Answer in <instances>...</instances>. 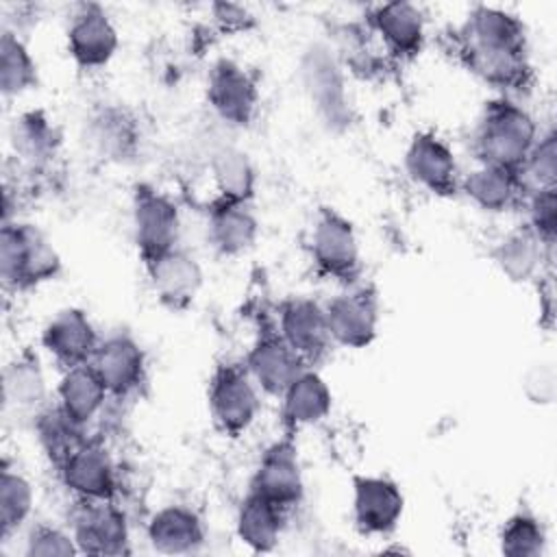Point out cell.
<instances>
[{"mask_svg": "<svg viewBox=\"0 0 557 557\" xmlns=\"http://www.w3.org/2000/svg\"><path fill=\"white\" fill-rule=\"evenodd\" d=\"M537 137L533 115L509 96H500L485 102L472 133V152L476 163L518 172Z\"/></svg>", "mask_w": 557, "mask_h": 557, "instance_id": "6da1fadb", "label": "cell"}, {"mask_svg": "<svg viewBox=\"0 0 557 557\" xmlns=\"http://www.w3.org/2000/svg\"><path fill=\"white\" fill-rule=\"evenodd\" d=\"M61 274V257L35 224L11 220L0 228V278L7 289L26 292Z\"/></svg>", "mask_w": 557, "mask_h": 557, "instance_id": "7a4b0ae2", "label": "cell"}, {"mask_svg": "<svg viewBox=\"0 0 557 557\" xmlns=\"http://www.w3.org/2000/svg\"><path fill=\"white\" fill-rule=\"evenodd\" d=\"M309 255L315 270L346 287L361 276V250L355 226L331 207H320L309 231Z\"/></svg>", "mask_w": 557, "mask_h": 557, "instance_id": "3957f363", "label": "cell"}, {"mask_svg": "<svg viewBox=\"0 0 557 557\" xmlns=\"http://www.w3.org/2000/svg\"><path fill=\"white\" fill-rule=\"evenodd\" d=\"M244 363H218L209 376L207 405L215 429L226 437L244 435L257 420L261 396Z\"/></svg>", "mask_w": 557, "mask_h": 557, "instance_id": "277c9868", "label": "cell"}, {"mask_svg": "<svg viewBox=\"0 0 557 557\" xmlns=\"http://www.w3.org/2000/svg\"><path fill=\"white\" fill-rule=\"evenodd\" d=\"M133 239L141 261H150L178 246L181 211L172 196L150 183H135L131 194Z\"/></svg>", "mask_w": 557, "mask_h": 557, "instance_id": "5b68a950", "label": "cell"}, {"mask_svg": "<svg viewBox=\"0 0 557 557\" xmlns=\"http://www.w3.org/2000/svg\"><path fill=\"white\" fill-rule=\"evenodd\" d=\"M257 76L235 59H218L207 74V102L211 111L233 128H246L259 111Z\"/></svg>", "mask_w": 557, "mask_h": 557, "instance_id": "8992f818", "label": "cell"}, {"mask_svg": "<svg viewBox=\"0 0 557 557\" xmlns=\"http://www.w3.org/2000/svg\"><path fill=\"white\" fill-rule=\"evenodd\" d=\"M300 78L311 107L329 128L350 124L344 72L331 48L313 44L300 59Z\"/></svg>", "mask_w": 557, "mask_h": 557, "instance_id": "52a82bcc", "label": "cell"}, {"mask_svg": "<svg viewBox=\"0 0 557 557\" xmlns=\"http://www.w3.org/2000/svg\"><path fill=\"white\" fill-rule=\"evenodd\" d=\"M326 329L333 344L344 348H366L379 333V296L368 285H350L324 305Z\"/></svg>", "mask_w": 557, "mask_h": 557, "instance_id": "ba28073f", "label": "cell"}, {"mask_svg": "<svg viewBox=\"0 0 557 557\" xmlns=\"http://www.w3.org/2000/svg\"><path fill=\"white\" fill-rule=\"evenodd\" d=\"M70 533L78 553L126 555L131 553V529L126 513L113 500H76L70 513Z\"/></svg>", "mask_w": 557, "mask_h": 557, "instance_id": "9c48e42d", "label": "cell"}, {"mask_svg": "<svg viewBox=\"0 0 557 557\" xmlns=\"http://www.w3.org/2000/svg\"><path fill=\"white\" fill-rule=\"evenodd\" d=\"M65 46L67 54L81 70H98L115 57L120 35L100 4L81 2L70 13Z\"/></svg>", "mask_w": 557, "mask_h": 557, "instance_id": "30bf717a", "label": "cell"}, {"mask_svg": "<svg viewBox=\"0 0 557 557\" xmlns=\"http://www.w3.org/2000/svg\"><path fill=\"white\" fill-rule=\"evenodd\" d=\"M102 379L111 398H128L146 381V352L128 331H111L100 335L98 348L89 361Z\"/></svg>", "mask_w": 557, "mask_h": 557, "instance_id": "8fae6325", "label": "cell"}, {"mask_svg": "<svg viewBox=\"0 0 557 557\" xmlns=\"http://www.w3.org/2000/svg\"><path fill=\"white\" fill-rule=\"evenodd\" d=\"M244 368L259 392L281 398L292 381L309 368L281 337L276 324H261L252 346L244 357Z\"/></svg>", "mask_w": 557, "mask_h": 557, "instance_id": "7c38bea8", "label": "cell"}, {"mask_svg": "<svg viewBox=\"0 0 557 557\" xmlns=\"http://www.w3.org/2000/svg\"><path fill=\"white\" fill-rule=\"evenodd\" d=\"M405 172L433 196L450 198L459 194L461 172L453 148L431 131H418L405 150Z\"/></svg>", "mask_w": 557, "mask_h": 557, "instance_id": "4fadbf2b", "label": "cell"}, {"mask_svg": "<svg viewBox=\"0 0 557 557\" xmlns=\"http://www.w3.org/2000/svg\"><path fill=\"white\" fill-rule=\"evenodd\" d=\"M63 487L76 500H113L117 492L115 461L104 444L85 440L57 468Z\"/></svg>", "mask_w": 557, "mask_h": 557, "instance_id": "5bb4252c", "label": "cell"}, {"mask_svg": "<svg viewBox=\"0 0 557 557\" xmlns=\"http://www.w3.org/2000/svg\"><path fill=\"white\" fill-rule=\"evenodd\" d=\"M144 268L154 298L172 311L191 307L205 283L200 261L181 244L146 261Z\"/></svg>", "mask_w": 557, "mask_h": 557, "instance_id": "9a60e30c", "label": "cell"}, {"mask_svg": "<svg viewBox=\"0 0 557 557\" xmlns=\"http://www.w3.org/2000/svg\"><path fill=\"white\" fill-rule=\"evenodd\" d=\"M250 492L261 494L285 511L302 500L305 481L294 437L285 435L261 453L250 481Z\"/></svg>", "mask_w": 557, "mask_h": 557, "instance_id": "2e32d148", "label": "cell"}, {"mask_svg": "<svg viewBox=\"0 0 557 557\" xmlns=\"http://www.w3.org/2000/svg\"><path fill=\"white\" fill-rule=\"evenodd\" d=\"M85 141L98 159L128 163L139 152L141 126L131 109L107 102L96 107L85 120Z\"/></svg>", "mask_w": 557, "mask_h": 557, "instance_id": "e0dca14e", "label": "cell"}, {"mask_svg": "<svg viewBox=\"0 0 557 557\" xmlns=\"http://www.w3.org/2000/svg\"><path fill=\"white\" fill-rule=\"evenodd\" d=\"M276 329L309 368L318 366L333 344L326 329L324 307L307 296H292L281 302Z\"/></svg>", "mask_w": 557, "mask_h": 557, "instance_id": "ac0fdd59", "label": "cell"}, {"mask_svg": "<svg viewBox=\"0 0 557 557\" xmlns=\"http://www.w3.org/2000/svg\"><path fill=\"white\" fill-rule=\"evenodd\" d=\"M405 511V496L396 481L379 474L352 476V520L363 535L392 533Z\"/></svg>", "mask_w": 557, "mask_h": 557, "instance_id": "d6986e66", "label": "cell"}, {"mask_svg": "<svg viewBox=\"0 0 557 557\" xmlns=\"http://www.w3.org/2000/svg\"><path fill=\"white\" fill-rule=\"evenodd\" d=\"M453 52L463 67L483 83L505 91H524L533 83L529 50L476 48L453 39Z\"/></svg>", "mask_w": 557, "mask_h": 557, "instance_id": "ffe728a7", "label": "cell"}, {"mask_svg": "<svg viewBox=\"0 0 557 557\" xmlns=\"http://www.w3.org/2000/svg\"><path fill=\"white\" fill-rule=\"evenodd\" d=\"M100 335L91 324L89 315L78 307H65L57 311L41 329V346L52 361L67 370L74 366L89 363Z\"/></svg>", "mask_w": 557, "mask_h": 557, "instance_id": "44dd1931", "label": "cell"}, {"mask_svg": "<svg viewBox=\"0 0 557 557\" xmlns=\"http://www.w3.org/2000/svg\"><path fill=\"white\" fill-rule=\"evenodd\" d=\"M366 22L387 54L398 61H409L424 48L426 20L422 9L411 2L376 4L368 11Z\"/></svg>", "mask_w": 557, "mask_h": 557, "instance_id": "7402d4cb", "label": "cell"}, {"mask_svg": "<svg viewBox=\"0 0 557 557\" xmlns=\"http://www.w3.org/2000/svg\"><path fill=\"white\" fill-rule=\"evenodd\" d=\"M259 237V220L250 202L211 200L207 207V239L222 257L248 252Z\"/></svg>", "mask_w": 557, "mask_h": 557, "instance_id": "603a6c76", "label": "cell"}, {"mask_svg": "<svg viewBox=\"0 0 557 557\" xmlns=\"http://www.w3.org/2000/svg\"><path fill=\"white\" fill-rule=\"evenodd\" d=\"M278 400L281 424L289 437H294L305 426L322 422L333 407L331 387L315 368H305Z\"/></svg>", "mask_w": 557, "mask_h": 557, "instance_id": "cb8c5ba5", "label": "cell"}, {"mask_svg": "<svg viewBox=\"0 0 557 557\" xmlns=\"http://www.w3.org/2000/svg\"><path fill=\"white\" fill-rule=\"evenodd\" d=\"M146 537L157 553L191 555L207 542L202 518L187 505H165L157 509L146 527Z\"/></svg>", "mask_w": 557, "mask_h": 557, "instance_id": "d4e9b609", "label": "cell"}, {"mask_svg": "<svg viewBox=\"0 0 557 557\" xmlns=\"http://www.w3.org/2000/svg\"><path fill=\"white\" fill-rule=\"evenodd\" d=\"M457 41L476 46V48H527V28L516 13H509L498 7L476 4L466 15L463 24L453 33Z\"/></svg>", "mask_w": 557, "mask_h": 557, "instance_id": "484cf974", "label": "cell"}, {"mask_svg": "<svg viewBox=\"0 0 557 557\" xmlns=\"http://www.w3.org/2000/svg\"><path fill=\"white\" fill-rule=\"evenodd\" d=\"M550 255L553 248H548L527 224L505 233L492 248L496 268L511 283H531L542 278L544 263Z\"/></svg>", "mask_w": 557, "mask_h": 557, "instance_id": "4316f807", "label": "cell"}, {"mask_svg": "<svg viewBox=\"0 0 557 557\" xmlns=\"http://www.w3.org/2000/svg\"><path fill=\"white\" fill-rule=\"evenodd\" d=\"M459 191L479 209L487 213H505L522 205L524 191L518 172L476 163L461 174Z\"/></svg>", "mask_w": 557, "mask_h": 557, "instance_id": "83f0119b", "label": "cell"}, {"mask_svg": "<svg viewBox=\"0 0 557 557\" xmlns=\"http://www.w3.org/2000/svg\"><path fill=\"white\" fill-rule=\"evenodd\" d=\"M9 144L15 159L35 172L57 157L61 135L44 111H22L9 126Z\"/></svg>", "mask_w": 557, "mask_h": 557, "instance_id": "f1b7e54d", "label": "cell"}, {"mask_svg": "<svg viewBox=\"0 0 557 557\" xmlns=\"http://www.w3.org/2000/svg\"><path fill=\"white\" fill-rule=\"evenodd\" d=\"M111 396L94 366L83 363L63 370L57 385L54 403L65 411V416H70L76 424L87 429L104 409V403Z\"/></svg>", "mask_w": 557, "mask_h": 557, "instance_id": "f546056e", "label": "cell"}, {"mask_svg": "<svg viewBox=\"0 0 557 557\" xmlns=\"http://www.w3.org/2000/svg\"><path fill=\"white\" fill-rule=\"evenodd\" d=\"M46 376L37 355L22 350L15 355L2 372V405L4 411L35 416L48 403Z\"/></svg>", "mask_w": 557, "mask_h": 557, "instance_id": "4dcf8cb0", "label": "cell"}, {"mask_svg": "<svg viewBox=\"0 0 557 557\" xmlns=\"http://www.w3.org/2000/svg\"><path fill=\"white\" fill-rule=\"evenodd\" d=\"M285 509L263 498L257 492H250L242 498L235 516L237 540L255 553H270L281 540L285 524Z\"/></svg>", "mask_w": 557, "mask_h": 557, "instance_id": "1f68e13d", "label": "cell"}, {"mask_svg": "<svg viewBox=\"0 0 557 557\" xmlns=\"http://www.w3.org/2000/svg\"><path fill=\"white\" fill-rule=\"evenodd\" d=\"M209 176L215 187V200L252 205L257 191V170L244 150L228 144L213 148L209 159Z\"/></svg>", "mask_w": 557, "mask_h": 557, "instance_id": "d6a6232c", "label": "cell"}, {"mask_svg": "<svg viewBox=\"0 0 557 557\" xmlns=\"http://www.w3.org/2000/svg\"><path fill=\"white\" fill-rule=\"evenodd\" d=\"M33 429L44 455L54 468H59L70 453L87 440V429L65 416L57 403H48L33 416Z\"/></svg>", "mask_w": 557, "mask_h": 557, "instance_id": "836d02e7", "label": "cell"}, {"mask_svg": "<svg viewBox=\"0 0 557 557\" xmlns=\"http://www.w3.org/2000/svg\"><path fill=\"white\" fill-rule=\"evenodd\" d=\"M37 63L20 33L2 28L0 37V91L4 98H17L37 87Z\"/></svg>", "mask_w": 557, "mask_h": 557, "instance_id": "e575fe53", "label": "cell"}, {"mask_svg": "<svg viewBox=\"0 0 557 557\" xmlns=\"http://www.w3.org/2000/svg\"><path fill=\"white\" fill-rule=\"evenodd\" d=\"M35 505V492L28 476L11 466L9 459L2 461L0 472V535L7 542L13 533H17L26 520L30 518Z\"/></svg>", "mask_w": 557, "mask_h": 557, "instance_id": "d590c367", "label": "cell"}, {"mask_svg": "<svg viewBox=\"0 0 557 557\" xmlns=\"http://www.w3.org/2000/svg\"><path fill=\"white\" fill-rule=\"evenodd\" d=\"M518 178H520L524 196L544 191V189H555V181H557V133H555V128L540 133L537 141L533 144L531 152L527 154L524 163L518 170Z\"/></svg>", "mask_w": 557, "mask_h": 557, "instance_id": "8d00e7d4", "label": "cell"}, {"mask_svg": "<svg viewBox=\"0 0 557 557\" xmlns=\"http://www.w3.org/2000/svg\"><path fill=\"white\" fill-rule=\"evenodd\" d=\"M546 529L529 511L509 516L498 533L500 553L507 557H540L546 550Z\"/></svg>", "mask_w": 557, "mask_h": 557, "instance_id": "74e56055", "label": "cell"}, {"mask_svg": "<svg viewBox=\"0 0 557 557\" xmlns=\"http://www.w3.org/2000/svg\"><path fill=\"white\" fill-rule=\"evenodd\" d=\"M78 546L70 533V529H59L46 522L33 524L24 540L26 557H67L76 555Z\"/></svg>", "mask_w": 557, "mask_h": 557, "instance_id": "f35d334b", "label": "cell"}, {"mask_svg": "<svg viewBox=\"0 0 557 557\" xmlns=\"http://www.w3.org/2000/svg\"><path fill=\"white\" fill-rule=\"evenodd\" d=\"M522 207L527 211V226L548 246H555L557 233V189H544L524 196Z\"/></svg>", "mask_w": 557, "mask_h": 557, "instance_id": "ab89813d", "label": "cell"}, {"mask_svg": "<svg viewBox=\"0 0 557 557\" xmlns=\"http://www.w3.org/2000/svg\"><path fill=\"white\" fill-rule=\"evenodd\" d=\"M524 394L540 405H546L555 396V370L550 363L533 366L524 376Z\"/></svg>", "mask_w": 557, "mask_h": 557, "instance_id": "60d3db41", "label": "cell"}, {"mask_svg": "<svg viewBox=\"0 0 557 557\" xmlns=\"http://www.w3.org/2000/svg\"><path fill=\"white\" fill-rule=\"evenodd\" d=\"M213 17L220 24V28L228 30V33L246 30L252 24V15L239 4H215L213 7Z\"/></svg>", "mask_w": 557, "mask_h": 557, "instance_id": "b9f144b4", "label": "cell"}]
</instances>
